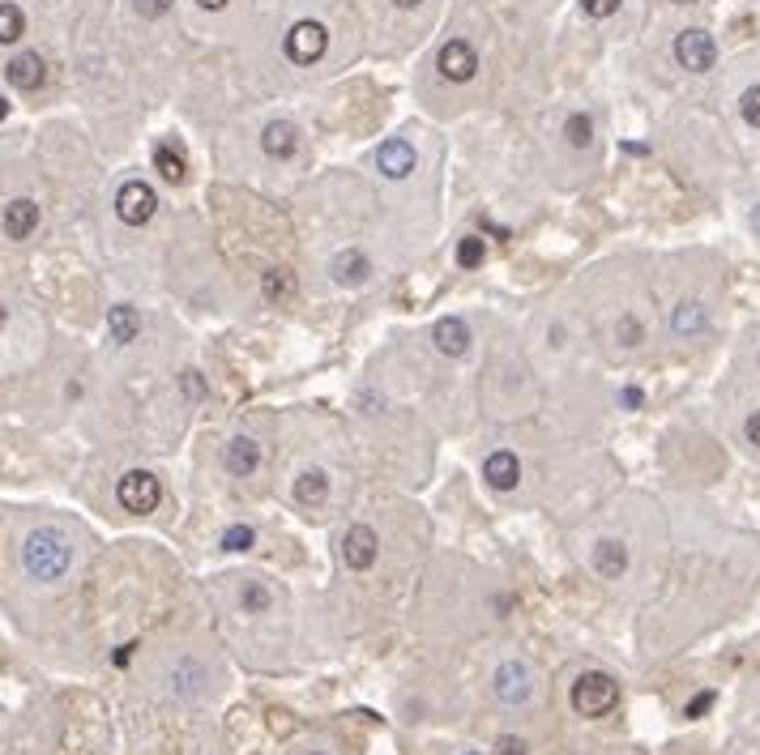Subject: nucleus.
I'll list each match as a JSON object with an SVG mask.
<instances>
[{"instance_id": "1", "label": "nucleus", "mask_w": 760, "mask_h": 755, "mask_svg": "<svg viewBox=\"0 0 760 755\" xmlns=\"http://www.w3.org/2000/svg\"><path fill=\"white\" fill-rule=\"evenodd\" d=\"M22 559H26V572L35 576V581H60V576L69 572V538L60 534V529H35V534L26 538L22 546Z\"/></svg>"}, {"instance_id": "2", "label": "nucleus", "mask_w": 760, "mask_h": 755, "mask_svg": "<svg viewBox=\"0 0 760 755\" xmlns=\"http://www.w3.org/2000/svg\"><path fill=\"white\" fill-rule=\"evenodd\" d=\"M620 704V683L603 670H590L573 683V713L577 717H607Z\"/></svg>"}, {"instance_id": "3", "label": "nucleus", "mask_w": 760, "mask_h": 755, "mask_svg": "<svg viewBox=\"0 0 760 755\" xmlns=\"http://www.w3.org/2000/svg\"><path fill=\"white\" fill-rule=\"evenodd\" d=\"M116 500H120L124 512L146 517V512H154L158 500H163V487H158V478L150 470H129L120 478V487H116Z\"/></svg>"}, {"instance_id": "4", "label": "nucleus", "mask_w": 760, "mask_h": 755, "mask_svg": "<svg viewBox=\"0 0 760 755\" xmlns=\"http://www.w3.org/2000/svg\"><path fill=\"white\" fill-rule=\"evenodd\" d=\"M154 210H158V197H154L150 184L129 180L116 192V214H120L124 227H146V222L154 218Z\"/></svg>"}, {"instance_id": "5", "label": "nucleus", "mask_w": 760, "mask_h": 755, "mask_svg": "<svg viewBox=\"0 0 760 755\" xmlns=\"http://www.w3.org/2000/svg\"><path fill=\"white\" fill-rule=\"evenodd\" d=\"M492 687H496V700H504V704H526L530 692H534L530 666H526V662H517V657H509V662H500V666H496Z\"/></svg>"}, {"instance_id": "6", "label": "nucleus", "mask_w": 760, "mask_h": 755, "mask_svg": "<svg viewBox=\"0 0 760 755\" xmlns=\"http://www.w3.org/2000/svg\"><path fill=\"white\" fill-rule=\"evenodd\" d=\"M675 60L684 64L688 73H705V69H714L718 47H714V39H709L705 30H684V35L675 39Z\"/></svg>"}, {"instance_id": "7", "label": "nucleus", "mask_w": 760, "mask_h": 755, "mask_svg": "<svg viewBox=\"0 0 760 755\" xmlns=\"http://www.w3.org/2000/svg\"><path fill=\"white\" fill-rule=\"evenodd\" d=\"M325 47H329V35H325V26H321V22H295V26H291V35H287V56H291L295 64L321 60V56H325Z\"/></svg>"}, {"instance_id": "8", "label": "nucleus", "mask_w": 760, "mask_h": 755, "mask_svg": "<svg viewBox=\"0 0 760 755\" xmlns=\"http://www.w3.org/2000/svg\"><path fill=\"white\" fill-rule=\"evenodd\" d=\"M436 64H440V73H445L449 82H470V77L479 73V52H474L466 39H449L445 47H440Z\"/></svg>"}, {"instance_id": "9", "label": "nucleus", "mask_w": 760, "mask_h": 755, "mask_svg": "<svg viewBox=\"0 0 760 755\" xmlns=\"http://www.w3.org/2000/svg\"><path fill=\"white\" fill-rule=\"evenodd\" d=\"M376 551H380V542H376V529H372V525H351V529H346V538H342L346 568L368 572V568L376 564Z\"/></svg>"}, {"instance_id": "10", "label": "nucleus", "mask_w": 760, "mask_h": 755, "mask_svg": "<svg viewBox=\"0 0 760 755\" xmlns=\"http://www.w3.org/2000/svg\"><path fill=\"white\" fill-rule=\"evenodd\" d=\"M376 167H380V175H385V180H406V175L415 171V146H410V141H402V137L385 141V146L376 150Z\"/></svg>"}, {"instance_id": "11", "label": "nucleus", "mask_w": 760, "mask_h": 755, "mask_svg": "<svg viewBox=\"0 0 760 755\" xmlns=\"http://www.w3.org/2000/svg\"><path fill=\"white\" fill-rule=\"evenodd\" d=\"M5 77L18 90H39L43 82H47V64H43V56L39 52H22V56H13L9 64H5Z\"/></svg>"}, {"instance_id": "12", "label": "nucleus", "mask_w": 760, "mask_h": 755, "mask_svg": "<svg viewBox=\"0 0 760 755\" xmlns=\"http://www.w3.org/2000/svg\"><path fill=\"white\" fill-rule=\"evenodd\" d=\"M432 337H436V350H440V355H449V359H462L466 350H470V329H466L462 316H445Z\"/></svg>"}, {"instance_id": "13", "label": "nucleus", "mask_w": 760, "mask_h": 755, "mask_svg": "<svg viewBox=\"0 0 760 755\" xmlns=\"http://www.w3.org/2000/svg\"><path fill=\"white\" fill-rule=\"evenodd\" d=\"M483 478L492 483L496 491H513L517 487V478H521V461L517 453H509V448H500V453H492L483 461Z\"/></svg>"}, {"instance_id": "14", "label": "nucleus", "mask_w": 760, "mask_h": 755, "mask_svg": "<svg viewBox=\"0 0 760 755\" xmlns=\"http://www.w3.org/2000/svg\"><path fill=\"white\" fill-rule=\"evenodd\" d=\"M35 227H39V205L30 197H18V201L5 205V235L9 239H30Z\"/></svg>"}, {"instance_id": "15", "label": "nucleus", "mask_w": 760, "mask_h": 755, "mask_svg": "<svg viewBox=\"0 0 760 755\" xmlns=\"http://www.w3.org/2000/svg\"><path fill=\"white\" fill-rule=\"evenodd\" d=\"M628 568V546L615 542V538H603L594 546V572L603 576V581H620Z\"/></svg>"}, {"instance_id": "16", "label": "nucleus", "mask_w": 760, "mask_h": 755, "mask_svg": "<svg viewBox=\"0 0 760 755\" xmlns=\"http://www.w3.org/2000/svg\"><path fill=\"white\" fill-rule=\"evenodd\" d=\"M257 465H261V444L252 436H235L227 444V474L248 478V474H257Z\"/></svg>"}, {"instance_id": "17", "label": "nucleus", "mask_w": 760, "mask_h": 755, "mask_svg": "<svg viewBox=\"0 0 760 755\" xmlns=\"http://www.w3.org/2000/svg\"><path fill=\"white\" fill-rule=\"evenodd\" d=\"M261 146L269 158H291L299 150V128L291 120H274V124H265V133H261Z\"/></svg>"}, {"instance_id": "18", "label": "nucleus", "mask_w": 760, "mask_h": 755, "mask_svg": "<svg viewBox=\"0 0 760 755\" xmlns=\"http://www.w3.org/2000/svg\"><path fill=\"white\" fill-rule=\"evenodd\" d=\"M368 273H372V261L363 256L359 248H346L334 256V282L342 286H359V282H368Z\"/></svg>"}, {"instance_id": "19", "label": "nucleus", "mask_w": 760, "mask_h": 755, "mask_svg": "<svg viewBox=\"0 0 760 755\" xmlns=\"http://www.w3.org/2000/svg\"><path fill=\"white\" fill-rule=\"evenodd\" d=\"M107 333H112V342L129 346V342H137V333H141V316L129 308V303H120V308L107 312Z\"/></svg>"}, {"instance_id": "20", "label": "nucleus", "mask_w": 760, "mask_h": 755, "mask_svg": "<svg viewBox=\"0 0 760 755\" xmlns=\"http://www.w3.org/2000/svg\"><path fill=\"white\" fill-rule=\"evenodd\" d=\"M261 295H265L269 303H287V299H295V273H291V269H265Z\"/></svg>"}, {"instance_id": "21", "label": "nucleus", "mask_w": 760, "mask_h": 755, "mask_svg": "<svg viewBox=\"0 0 760 755\" xmlns=\"http://www.w3.org/2000/svg\"><path fill=\"white\" fill-rule=\"evenodd\" d=\"M325 495H329V478H325V470H304V474L295 478V500L304 504V508H308V504H321Z\"/></svg>"}, {"instance_id": "22", "label": "nucleus", "mask_w": 760, "mask_h": 755, "mask_svg": "<svg viewBox=\"0 0 760 755\" xmlns=\"http://www.w3.org/2000/svg\"><path fill=\"white\" fill-rule=\"evenodd\" d=\"M671 329H675V337H696L705 329V308L701 303H679L671 316Z\"/></svg>"}, {"instance_id": "23", "label": "nucleus", "mask_w": 760, "mask_h": 755, "mask_svg": "<svg viewBox=\"0 0 760 755\" xmlns=\"http://www.w3.org/2000/svg\"><path fill=\"white\" fill-rule=\"evenodd\" d=\"M154 167H158V175H163L167 184H180L184 171H188V167H184V154H180L176 146H158V150H154Z\"/></svg>"}, {"instance_id": "24", "label": "nucleus", "mask_w": 760, "mask_h": 755, "mask_svg": "<svg viewBox=\"0 0 760 755\" xmlns=\"http://www.w3.org/2000/svg\"><path fill=\"white\" fill-rule=\"evenodd\" d=\"M564 137H568V146L573 150H585L594 141V120L585 116V111H573V116L564 120Z\"/></svg>"}, {"instance_id": "25", "label": "nucleus", "mask_w": 760, "mask_h": 755, "mask_svg": "<svg viewBox=\"0 0 760 755\" xmlns=\"http://www.w3.org/2000/svg\"><path fill=\"white\" fill-rule=\"evenodd\" d=\"M22 30H26L22 9L5 0V5H0V43H18V39H22Z\"/></svg>"}, {"instance_id": "26", "label": "nucleus", "mask_w": 760, "mask_h": 755, "mask_svg": "<svg viewBox=\"0 0 760 755\" xmlns=\"http://www.w3.org/2000/svg\"><path fill=\"white\" fill-rule=\"evenodd\" d=\"M240 602H244V615H265V610L274 606V598H269V589L261 581H248L244 593H240Z\"/></svg>"}, {"instance_id": "27", "label": "nucleus", "mask_w": 760, "mask_h": 755, "mask_svg": "<svg viewBox=\"0 0 760 755\" xmlns=\"http://www.w3.org/2000/svg\"><path fill=\"white\" fill-rule=\"evenodd\" d=\"M252 542H257L252 525H231L223 534V551H252Z\"/></svg>"}, {"instance_id": "28", "label": "nucleus", "mask_w": 760, "mask_h": 755, "mask_svg": "<svg viewBox=\"0 0 760 755\" xmlns=\"http://www.w3.org/2000/svg\"><path fill=\"white\" fill-rule=\"evenodd\" d=\"M457 265L462 269H474V265H483V239H462V244H457Z\"/></svg>"}, {"instance_id": "29", "label": "nucleus", "mask_w": 760, "mask_h": 755, "mask_svg": "<svg viewBox=\"0 0 760 755\" xmlns=\"http://www.w3.org/2000/svg\"><path fill=\"white\" fill-rule=\"evenodd\" d=\"M615 337H620L624 346H641V337H645L641 320H637V316H620V325H615Z\"/></svg>"}, {"instance_id": "30", "label": "nucleus", "mask_w": 760, "mask_h": 755, "mask_svg": "<svg viewBox=\"0 0 760 755\" xmlns=\"http://www.w3.org/2000/svg\"><path fill=\"white\" fill-rule=\"evenodd\" d=\"M739 107H743V120H748L752 128H760V86H752V90H743V99H739Z\"/></svg>"}, {"instance_id": "31", "label": "nucleus", "mask_w": 760, "mask_h": 755, "mask_svg": "<svg viewBox=\"0 0 760 755\" xmlns=\"http://www.w3.org/2000/svg\"><path fill=\"white\" fill-rule=\"evenodd\" d=\"M581 9L590 13V18H611V13L620 9V0H581Z\"/></svg>"}, {"instance_id": "32", "label": "nucleus", "mask_w": 760, "mask_h": 755, "mask_svg": "<svg viewBox=\"0 0 760 755\" xmlns=\"http://www.w3.org/2000/svg\"><path fill=\"white\" fill-rule=\"evenodd\" d=\"M133 9L141 13V18H163V13L171 9V0H133Z\"/></svg>"}, {"instance_id": "33", "label": "nucleus", "mask_w": 760, "mask_h": 755, "mask_svg": "<svg viewBox=\"0 0 760 755\" xmlns=\"http://www.w3.org/2000/svg\"><path fill=\"white\" fill-rule=\"evenodd\" d=\"M709 704H714V692L692 696V700H688V709H684V717H701V713H709Z\"/></svg>"}, {"instance_id": "34", "label": "nucleus", "mask_w": 760, "mask_h": 755, "mask_svg": "<svg viewBox=\"0 0 760 755\" xmlns=\"http://www.w3.org/2000/svg\"><path fill=\"white\" fill-rule=\"evenodd\" d=\"M496 751H500V755H526V743H521V738H513V734H504L500 743H496Z\"/></svg>"}, {"instance_id": "35", "label": "nucleus", "mask_w": 760, "mask_h": 755, "mask_svg": "<svg viewBox=\"0 0 760 755\" xmlns=\"http://www.w3.org/2000/svg\"><path fill=\"white\" fill-rule=\"evenodd\" d=\"M743 431H748V440L760 448V410H756V414H748V427H743Z\"/></svg>"}, {"instance_id": "36", "label": "nucleus", "mask_w": 760, "mask_h": 755, "mask_svg": "<svg viewBox=\"0 0 760 755\" xmlns=\"http://www.w3.org/2000/svg\"><path fill=\"white\" fill-rule=\"evenodd\" d=\"M184 393H188V397H201V393H205L201 380H197V372H184Z\"/></svg>"}, {"instance_id": "37", "label": "nucleus", "mask_w": 760, "mask_h": 755, "mask_svg": "<svg viewBox=\"0 0 760 755\" xmlns=\"http://www.w3.org/2000/svg\"><path fill=\"white\" fill-rule=\"evenodd\" d=\"M624 406H641V389H624Z\"/></svg>"}, {"instance_id": "38", "label": "nucleus", "mask_w": 760, "mask_h": 755, "mask_svg": "<svg viewBox=\"0 0 760 755\" xmlns=\"http://www.w3.org/2000/svg\"><path fill=\"white\" fill-rule=\"evenodd\" d=\"M133 649H137V645H124V649L116 653V666H129V657H133Z\"/></svg>"}, {"instance_id": "39", "label": "nucleus", "mask_w": 760, "mask_h": 755, "mask_svg": "<svg viewBox=\"0 0 760 755\" xmlns=\"http://www.w3.org/2000/svg\"><path fill=\"white\" fill-rule=\"evenodd\" d=\"M201 9H210V13H218V9H227V0H197Z\"/></svg>"}, {"instance_id": "40", "label": "nucleus", "mask_w": 760, "mask_h": 755, "mask_svg": "<svg viewBox=\"0 0 760 755\" xmlns=\"http://www.w3.org/2000/svg\"><path fill=\"white\" fill-rule=\"evenodd\" d=\"M393 5H398V9H415L419 0H393Z\"/></svg>"}, {"instance_id": "41", "label": "nucleus", "mask_w": 760, "mask_h": 755, "mask_svg": "<svg viewBox=\"0 0 760 755\" xmlns=\"http://www.w3.org/2000/svg\"><path fill=\"white\" fill-rule=\"evenodd\" d=\"M5 116H9V103H5V99H0V120H5Z\"/></svg>"}, {"instance_id": "42", "label": "nucleus", "mask_w": 760, "mask_h": 755, "mask_svg": "<svg viewBox=\"0 0 760 755\" xmlns=\"http://www.w3.org/2000/svg\"><path fill=\"white\" fill-rule=\"evenodd\" d=\"M752 222H756V231H760V205H756V218Z\"/></svg>"}, {"instance_id": "43", "label": "nucleus", "mask_w": 760, "mask_h": 755, "mask_svg": "<svg viewBox=\"0 0 760 755\" xmlns=\"http://www.w3.org/2000/svg\"><path fill=\"white\" fill-rule=\"evenodd\" d=\"M0 325H5V308H0Z\"/></svg>"}, {"instance_id": "44", "label": "nucleus", "mask_w": 760, "mask_h": 755, "mask_svg": "<svg viewBox=\"0 0 760 755\" xmlns=\"http://www.w3.org/2000/svg\"><path fill=\"white\" fill-rule=\"evenodd\" d=\"M679 5H692V0H679Z\"/></svg>"}, {"instance_id": "45", "label": "nucleus", "mask_w": 760, "mask_h": 755, "mask_svg": "<svg viewBox=\"0 0 760 755\" xmlns=\"http://www.w3.org/2000/svg\"><path fill=\"white\" fill-rule=\"evenodd\" d=\"M466 755H479V751H466Z\"/></svg>"}]
</instances>
